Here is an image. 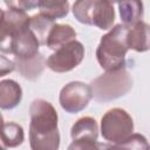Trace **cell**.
<instances>
[{"mask_svg":"<svg viewBox=\"0 0 150 150\" xmlns=\"http://www.w3.org/2000/svg\"><path fill=\"white\" fill-rule=\"evenodd\" d=\"M29 144L32 150H59L57 112L46 100H34L29 107Z\"/></svg>","mask_w":150,"mask_h":150,"instance_id":"obj_1","label":"cell"},{"mask_svg":"<svg viewBox=\"0 0 150 150\" xmlns=\"http://www.w3.org/2000/svg\"><path fill=\"white\" fill-rule=\"evenodd\" d=\"M129 27L118 23L101 38L96 49V59L105 71L118 70L125 66V55L129 50L127 36Z\"/></svg>","mask_w":150,"mask_h":150,"instance_id":"obj_2","label":"cell"},{"mask_svg":"<svg viewBox=\"0 0 150 150\" xmlns=\"http://www.w3.org/2000/svg\"><path fill=\"white\" fill-rule=\"evenodd\" d=\"M132 88V79L125 68L105 71L90 83L93 97L97 102H109L125 95Z\"/></svg>","mask_w":150,"mask_h":150,"instance_id":"obj_3","label":"cell"},{"mask_svg":"<svg viewBox=\"0 0 150 150\" xmlns=\"http://www.w3.org/2000/svg\"><path fill=\"white\" fill-rule=\"evenodd\" d=\"M71 11L75 19L81 23L93 25L103 30L112 28L115 9L110 1L80 0L74 2Z\"/></svg>","mask_w":150,"mask_h":150,"instance_id":"obj_4","label":"cell"},{"mask_svg":"<svg viewBox=\"0 0 150 150\" xmlns=\"http://www.w3.org/2000/svg\"><path fill=\"white\" fill-rule=\"evenodd\" d=\"M134 131V121L131 116L121 108L108 110L101 118L102 137L111 143H121L128 139Z\"/></svg>","mask_w":150,"mask_h":150,"instance_id":"obj_5","label":"cell"},{"mask_svg":"<svg viewBox=\"0 0 150 150\" xmlns=\"http://www.w3.org/2000/svg\"><path fill=\"white\" fill-rule=\"evenodd\" d=\"M84 57V47L83 45L74 40L57 50H55L48 59L47 66L55 73H66L73 70L77 67Z\"/></svg>","mask_w":150,"mask_h":150,"instance_id":"obj_6","label":"cell"},{"mask_svg":"<svg viewBox=\"0 0 150 150\" xmlns=\"http://www.w3.org/2000/svg\"><path fill=\"white\" fill-rule=\"evenodd\" d=\"M40 42L35 34L27 28L21 33L13 36L5 43H0L1 54H9L14 56V60H27L39 54Z\"/></svg>","mask_w":150,"mask_h":150,"instance_id":"obj_7","label":"cell"},{"mask_svg":"<svg viewBox=\"0 0 150 150\" xmlns=\"http://www.w3.org/2000/svg\"><path fill=\"white\" fill-rule=\"evenodd\" d=\"M91 97L90 86L80 81H73L61 89L59 101L63 110L69 114H76L88 105Z\"/></svg>","mask_w":150,"mask_h":150,"instance_id":"obj_8","label":"cell"},{"mask_svg":"<svg viewBox=\"0 0 150 150\" xmlns=\"http://www.w3.org/2000/svg\"><path fill=\"white\" fill-rule=\"evenodd\" d=\"M30 16L22 9L12 8L1 11V32L0 43H5L16 34L29 28Z\"/></svg>","mask_w":150,"mask_h":150,"instance_id":"obj_9","label":"cell"},{"mask_svg":"<svg viewBox=\"0 0 150 150\" xmlns=\"http://www.w3.org/2000/svg\"><path fill=\"white\" fill-rule=\"evenodd\" d=\"M129 49L143 53L150 50V25L139 21L132 27H129L127 36Z\"/></svg>","mask_w":150,"mask_h":150,"instance_id":"obj_10","label":"cell"},{"mask_svg":"<svg viewBox=\"0 0 150 150\" xmlns=\"http://www.w3.org/2000/svg\"><path fill=\"white\" fill-rule=\"evenodd\" d=\"M22 98V89L14 80L0 82V108L4 110L15 108Z\"/></svg>","mask_w":150,"mask_h":150,"instance_id":"obj_11","label":"cell"},{"mask_svg":"<svg viewBox=\"0 0 150 150\" xmlns=\"http://www.w3.org/2000/svg\"><path fill=\"white\" fill-rule=\"evenodd\" d=\"M75 38H76V32L70 25L55 23L48 35L46 46L50 49L57 50L62 46L74 41Z\"/></svg>","mask_w":150,"mask_h":150,"instance_id":"obj_12","label":"cell"},{"mask_svg":"<svg viewBox=\"0 0 150 150\" xmlns=\"http://www.w3.org/2000/svg\"><path fill=\"white\" fill-rule=\"evenodd\" d=\"M70 136L73 141L75 139H93L97 141L98 137V125L97 122L89 116L79 118L71 127Z\"/></svg>","mask_w":150,"mask_h":150,"instance_id":"obj_13","label":"cell"},{"mask_svg":"<svg viewBox=\"0 0 150 150\" xmlns=\"http://www.w3.org/2000/svg\"><path fill=\"white\" fill-rule=\"evenodd\" d=\"M121 19L123 25L127 27H132L143 18V2L137 0H129V1H121L117 4Z\"/></svg>","mask_w":150,"mask_h":150,"instance_id":"obj_14","label":"cell"},{"mask_svg":"<svg viewBox=\"0 0 150 150\" xmlns=\"http://www.w3.org/2000/svg\"><path fill=\"white\" fill-rule=\"evenodd\" d=\"M14 61H15L19 73L23 77L29 79V80H35L36 77H39L45 66L47 64V60L40 53L36 56L27 59V60H14Z\"/></svg>","mask_w":150,"mask_h":150,"instance_id":"obj_15","label":"cell"},{"mask_svg":"<svg viewBox=\"0 0 150 150\" xmlns=\"http://www.w3.org/2000/svg\"><path fill=\"white\" fill-rule=\"evenodd\" d=\"M25 139L23 129L20 124L14 122H2L1 141L4 148H15L22 144Z\"/></svg>","mask_w":150,"mask_h":150,"instance_id":"obj_16","label":"cell"},{"mask_svg":"<svg viewBox=\"0 0 150 150\" xmlns=\"http://www.w3.org/2000/svg\"><path fill=\"white\" fill-rule=\"evenodd\" d=\"M54 25H55L54 20H52V19H49V18L39 13V14H35V15L30 16L29 28L35 34L40 45H46L48 35H49L52 28L54 27Z\"/></svg>","mask_w":150,"mask_h":150,"instance_id":"obj_17","label":"cell"},{"mask_svg":"<svg viewBox=\"0 0 150 150\" xmlns=\"http://www.w3.org/2000/svg\"><path fill=\"white\" fill-rule=\"evenodd\" d=\"M38 7L40 9V14H42L54 21H55V19L64 18L69 12V2L68 1L42 0V1H39Z\"/></svg>","mask_w":150,"mask_h":150,"instance_id":"obj_18","label":"cell"},{"mask_svg":"<svg viewBox=\"0 0 150 150\" xmlns=\"http://www.w3.org/2000/svg\"><path fill=\"white\" fill-rule=\"evenodd\" d=\"M148 141L143 135L132 134L124 142L104 146V150H148Z\"/></svg>","mask_w":150,"mask_h":150,"instance_id":"obj_19","label":"cell"},{"mask_svg":"<svg viewBox=\"0 0 150 150\" xmlns=\"http://www.w3.org/2000/svg\"><path fill=\"white\" fill-rule=\"evenodd\" d=\"M104 146L97 141L93 139H75L73 141L67 150H103Z\"/></svg>","mask_w":150,"mask_h":150,"instance_id":"obj_20","label":"cell"},{"mask_svg":"<svg viewBox=\"0 0 150 150\" xmlns=\"http://www.w3.org/2000/svg\"><path fill=\"white\" fill-rule=\"evenodd\" d=\"M5 4L8 7L12 8H18V9H22V11H29L33 9L34 7L39 6V1H5Z\"/></svg>","mask_w":150,"mask_h":150,"instance_id":"obj_21","label":"cell"},{"mask_svg":"<svg viewBox=\"0 0 150 150\" xmlns=\"http://www.w3.org/2000/svg\"><path fill=\"white\" fill-rule=\"evenodd\" d=\"M16 64L14 60H11L9 57H6L4 54H1V62H0V68H1V73L0 76H5L7 73H11L15 69Z\"/></svg>","mask_w":150,"mask_h":150,"instance_id":"obj_22","label":"cell"},{"mask_svg":"<svg viewBox=\"0 0 150 150\" xmlns=\"http://www.w3.org/2000/svg\"><path fill=\"white\" fill-rule=\"evenodd\" d=\"M148 150H150V145H149V148H148Z\"/></svg>","mask_w":150,"mask_h":150,"instance_id":"obj_23","label":"cell"}]
</instances>
